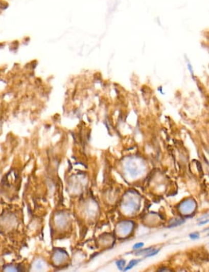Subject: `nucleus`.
Listing matches in <instances>:
<instances>
[{"instance_id":"nucleus-3","label":"nucleus","mask_w":209,"mask_h":272,"mask_svg":"<svg viewBox=\"0 0 209 272\" xmlns=\"http://www.w3.org/2000/svg\"><path fill=\"white\" fill-rule=\"evenodd\" d=\"M144 246V243L143 242H139L137 243V244H134L133 246L134 249H141L143 246Z\"/></svg>"},{"instance_id":"nucleus-6","label":"nucleus","mask_w":209,"mask_h":272,"mask_svg":"<svg viewBox=\"0 0 209 272\" xmlns=\"http://www.w3.org/2000/svg\"><path fill=\"white\" fill-rule=\"evenodd\" d=\"M208 222V220H206V222H201V224H199V225H201V224H206V223Z\"/></svg>"},{"instance_id":"nucleus-1","label":"nucleus","mask_w":209,"mask_h":272,"mask_svg":"<svg viewBox=\"0 0 209 272\" xmlns=\"http://www.w3.org/2000/svg\"><path fill=\"white\" fill-rule=\"evenodd\" d=\"M141 260H137V259H133V260L131 261L130 262V264H128V266H127L126 268H125L124 270L125 271H128V270H130L132 269V267H134V266L137 265V263L140 262Z\"/></svg>"},{"instance_id":"nucleus-5","label":"nucleus","mask_w":209,"mask_h":272,"mask_svg":"<svg viewBox=\"0 0 209 272\" xmlns=\"http://www.w3.org/2000/svg\"><path fill=\"white\" fill-rule=\"evenodd\" d=\"M190 237L191 239L195 240V239L199 238V236L198 234H191Z\"/></svg>"},{"instance_id":"nucleus-2","label":"nucleus","mask_w":209,"mask_h":272,"mask_svg":"<svg viewBox=\"0 0 209 272\" xmlns=\"http://www.w3.org/2000/svg\"><path fill=\"white\" fill-rule=\"evenodd\" d=\"M116 264H117L118 269L121 270V271H123V269H124L125 266V261L124 259H121V260L118 261L116 262Z\"/></svg>"},{"instance_id":"nucleus-4","label":"nucleus","mask_w":209,"mask_h":272,"mask_svg":"<svg viewBox=\"0 0 209 272\" xmlns=\"http://www.w3.org/2000/svg\"><path fill=\"white\" fill-rule=\"evenodd\" d=\"M159 249L157 250V251H153L149 254V255H146V257H153V256L157 255L159 253Z\"/></svg>"}]
</instances>
